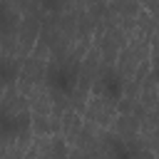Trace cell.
I'll list each match as a JSON object with an SVG mask.
<instances>
[{"label":"cell","mask_w":159,"mask_h":159,"mask_svg":"<svg viewBox=\"0 0 159 159\" xmlns=\"http://www.w3.org/2000/svg\"><path fill=\"white\" fill-rule=\"evenodd\" d=\"M82 117L89 119L92 124L112 127V122H114V117H117V109H114V102H112L109 97H102V94L97 97V94H92V97L87 99L84 109H82Z\"/></svg>","instance_id":"1"}]
</instances>
